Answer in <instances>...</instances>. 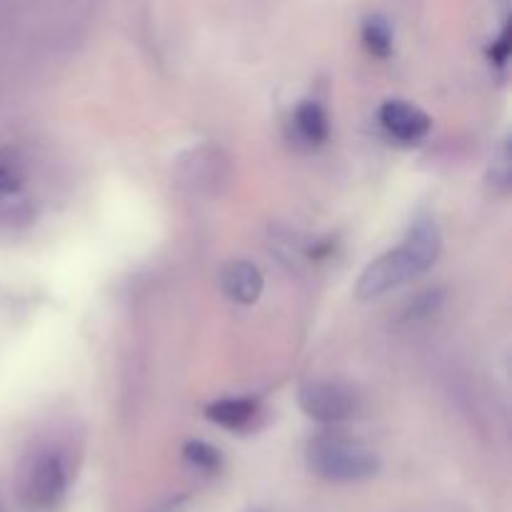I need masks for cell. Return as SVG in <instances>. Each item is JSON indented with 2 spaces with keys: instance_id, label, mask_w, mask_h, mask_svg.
<instances>
[{
  "instance_id": "4",
  "label": "cell",
  "mask_w": 512,
  "mask_h": 512,
  "mask_svg": "<svg viewBox=\"0 0 512 512\" xmlns=\"http://www.w3.org/2000/svg\"><path fill=\"white\" fill-rule=\"evenodd\" d=\"M68 488V473L58 453L45 450L30 463L28 478H25V500L33 510L48 512L63 500Z\"/></svg>"
},
{
  "instance_id": "3",
  "label": "cell",
  "mask_w": 512,
  "mask_h": 512,
  "mask_svg": "<svg viewBox=\"0 0 512 512\" xmlns=\"http://www.w3.org/2000/svg\"><path fill=\"white\" fill-rule=\"evenodd\" d=\"M298 403L308 418L328 425L343 423L358 408L353 390L333 383V380H310V383H305L298 393Z\"/></svg>"
},
{
  "instance_id": "11",
  "label": "cell",
  "mask_w": 512,
  "mask_h": 512,
  "mask_svg": "<svg viewBox=\"0 0 512 512\" xmlns=\"http://www.w3.org/2000/svg\"><path fill=\"white\" fill-rule=\"evenodd\" d=\"M20 185H23V173H20L18 163L0 155V195L15 193L20 190Z\"/></svg>"
},
{
  "instance_id": "9",
  "label": "cell",
  "mask_w": 512,
  "mask_h": 512,
  "mask_svg": "<svg viewBox=\"0 0 512 512\" xmlns=\"http://www.w3.org/2000/svg\"><path fill=\"white\" fill-rule=\"evenodd\" d=\"M363 40L368 50L378 58H388L393 53V30L383 15H370L363 23Z\"/></svg>"
},
{
  "instance_id": "7",
  "label": "cell",
  "mask_w": 512,
  "mask_h": 512,
  "mask_svg": "<svg viewBox=\"0 0 512 512\" xmlns=\"http://www.w3.org/2000/svg\"><path fill=\"white\" fill-rule=\"evenodd\" d=\"M205 413H208V418L213 420L215 425H220V428L248 430L250 425L255 423V418H258L260 408L258 400L253 398H223L218 400V403L210 405Z\"/></svg>"
},
{
  "instance_id": "12",
  "label": "cell",
  "mask_w": 512,
  "mask_h": 512,
  "mask_svg": "<svg viewBox=\"0 0 512 512\" xmlns=\"http://www.w3.org/2000/svg\"><path fill=\"white\" fill-rule=\"evenodd\" d=\"M510 153L508 145H503L498 153V158L493 160V168H490V183L495 185L498 190H508L510 185Z\"/></svg>"
},
{
  "instance_id": "8",
  "label": "cell",
  "mask_w": 512,
  "mask_h": 512,
  "mask_svg": "<svg viewBox=\"0 0 512 512\" xmlns=\"http://www.w3.org/2000/svg\"><path fill=\"white\" fill-rule=\"evenodd\" d=\"M293 125L300 143L310 145V148L323 145L325 140H328V133H330L328 113H325L323 105L315 103V100H305V103L298 105V110H295L293 115Z\"/></svg>"
},
{
  "instance_id": "6",
  "label": "cell",
  "mask_w": 512,
  "mask_h": 512,
  "mask_svg": "<svg viewBox=\"0 0 512 512\" xmlns=\"http://www.w3.org/2000/svg\"><path fill=\"white\" fill-rule=\"evenodd\" d=\"M265 278L260 273L258 265L248 263V260H233L223 268L220 275V288L230 300L240 305H253L263 293Z\"/></svg>"
},
{
  "instance_id": "10",
  "label": "cell",
  "mask_w": 512,
  "mask_h": 512,
  "mask_svg": "<svg viewBox=\"0 0 512 512\" xmlns=\"http://www.w3.org/2000/svg\"><path fill=\"white\" fill-rule=\"evenodd\" d=\"M183 455L193 468L205 470V473L218 470L220 463H223V455H220L213 445L203 443V440H190V443H185Z\"/></svg>"
},
{
  "instance_id": "1",
  "label": "cell",
  "mask_w": 512,
  "mask_h": 512,
  "mask_svg": "<svg viewBox=\"0 0 512 512\" xmlns=\"http://www.w3.org/2000/svg\"><path fill=\"white\" fill-rule=\"evenodd\" d=\"M440 255V233L438 225L428 218L415 220L408 238L395 250H388L378 260L363 270L355 285V295L360 300H375L400 285L410 283L425 270L433 268Z\"/></svg>"
},
{
  "instance_id": "13",
  "label": "cell",
  "mask_w": 512,
  "mask_h": 512,
  "mask_svg": "<svg viewBox=\"0 0 512 512\" xmlns=\"http://www.w3.org/2000/svg\"><path fill=\"white\" fill-rule=\"evenodd\" d=\"M508 50H510V28L505 25V28L500 30L498 38L493 40V48H490V58H493L498 65H505V63H508Z\"/></svg>"
},
{
  "instance_id": "5",
  "label": "cell",
  "mask_w": 512,
  "mask_h": 512,
  "mask_svg": "<svg viewBox=\"0 0 512 512\" xmlns=\"http://www.w3.org/2000/svg\"><path fill=\"white\" fill-rule=\"evenodd\" d=\"M380 125L400 143H418L430 130V115L405 100H388L380 108Z\"/></svg>"
},
{
  "instance_id": "2",
  "label": "cell",
  "mask_w": 512,
  "mask_h": 512,
  "mask_svg": "<svg viewBox=\"0 0 512 512\" xmlns=\"http://www.w3.org/2000/svg\"><path fill=\"white\" fill-rule=\"evenodd\" d=\"M308 465L315 475L330 483H358L378 473L380 458L360 440L340 433H323L310 440Z\"/></svg>"
}]
</instances>
